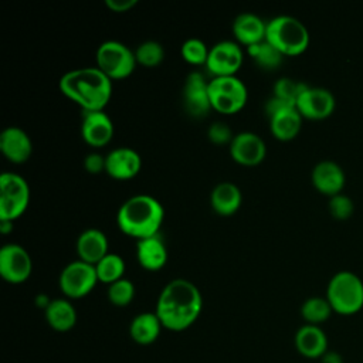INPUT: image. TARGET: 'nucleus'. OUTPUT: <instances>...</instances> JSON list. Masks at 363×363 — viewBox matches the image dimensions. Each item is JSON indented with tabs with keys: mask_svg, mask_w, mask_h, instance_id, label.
Instances as JSON below:
<instances>
[{
	"mask_svg": "<svg viewBox=\"0 0 363 363\" xmlns=\"http://www.w3.org/2000/svg\"><path fill=\"white\" fill-rule=\"evenodd\" d=\"M203 308V298L199 288L184 278L167 282L156 303V315L163 328L180 332L191 326Z\"/></svg>",
	"mask_w": 363,
	"mask_h": 363,
	"instance_id": "f257e3e1",
	"label": "nucleus"
},
{
	"mask_svg": "<svg viewBox=\"0 0 363 363\" xmlns=\"http://www.w3.org/2000/svg\"><path fill=\"white\" fill-rule=\"evenodd\" d=\"M58 85L82 111H104L112 95V81L98 67L71 69L61 77Z\"/></svg>",
	"mask_w": 363,
	"mask_h": 363,
	"instance_id": "f03ea898",
	"label": "nucleus"
},
{
	"mask_svg": "<svg viewBox=\"0 0 363 363\" xmlns=\"http://www.w3.org/2000/svg\"><path fill=\"white\" fill-rule=\"evenodd\" d=\"M163 218V206L149 194L129 197L122 203L116 214V223L121 231L138 240L157 235Z\"/></svg>",
	"mask_w": 363,
	"mask_h": 363,
	"instance_id": "7ed1b4c3",
	"label": "nucleus"
},
{
	"mask_svg": "<svg viewBox=\"0 0 363 363\" xmlns=\"http://www.w3.org/2000/svg\"><path fill=\"white\" fill-rule=\"evenodd\" d=\"M265 40L284 55H298L309 44V31L301 20L281 14L267 23Z\"/></svg>",
	"mask_w": 363,
	"mask_h": 363,
	"instance_id": "20e7f679",
	"label": "nucleus"
},
{
	"mask_svg": "<svg viewBox=\"0 0 363 363\" xmlns=\"http://www.w3.org/2000/svg\"><path fill=\"white\" fill-rule=\"evenodd\" d=\"M326 298L332 309L342 315H352L363 306V281L353 271L336 272L326 288Z\"/></svg>",
	"mask_w": 363,
	"mask_h": 363,
	"instance_id": "39448f33",
	"label": "nucleus"
},
{
	"mask_svg": "<svg viewBox=\"0 0 363 363\" xmlns=\"http://www.w3.org/2000/svg\"><path fill=\"white\" fill-rule=\"evenodd\" d=\"M208 98L211 109L231 115L245 105L248 91L245 84L235 75L213 77L208 81Z\"/></svg>",
	"mask_w": 363,
	"mask_h": 363,
	"instance_id": "423d86ee",
	"label": "nucleus"
},
{
	"mask_svg": "<svg viewBox=\"0 0 363 363\" xmlns=\"http://www.w3.org/2000/svg\"><path fill=\"white\" fill-rule=\"evenodd\" d=\"M135 51L115 40L104 41L96 50V67L111 79L129 77L136 67Z\"/></svg>",
	"mask_w": 363,
	"mask_h": 363,
	"instance_id": "0eeeda50",
	"label": "nucleus"
},
{
	"mask_svg": "<svg viewBox=\"0 0 363 363\" xmlns=\"http://www.w3.org/2000/svg\"><path fill=\"white\" fill-rule=\"evenodd\" d=\"M30 187L17 173L4 172L0 176V220L14 221L27 208Z\"/></svg>",
	"mask_w": 363,
	"mask_h": 363,
	"instance_id": "6e6552de",
	"label": "nucleus"
},
{
	"mask_svg": "<svg viewBox=\"0 0 363 363\" xmlns=\"http://www.w3.org/2000/svg\"><path fill=\"white\" fill-rule=\"evenodd\" d=\"M98 281L95 265L82 259L67 264L60 274V288L68 298H82L88 295Z\"/></svg>",
	"mask_w": 363,
	"mask_h": 363,
	"instance_id": "1a4fd4ad",
	"label": "nucleus"
},
{
	"mask_svg": "<svg viewBox=\"0 0 363 363\" xmlns=\"http://www.w3.org/2000/svg\"><path fill=\"white\" fill-rule=\"evenodd\" d=\"M242 60L244 55L238 43L223 40L210 48L206 67L214 77H230L235 75Z\"/></svg>",
	"mask_w": 363,
	"mask_h": 363,
	"instance_id": "9d476101",
	"label": "nucleus"
},
{
	"mask_svg": "<svg viewBox=\"0 0 363 363\" xmlns=\"http://www.w3.org/2000/svg\"><path fill=\"white\" fill-rule=\"evenodd\" d=\"M33 269L31 258L20 244H6L0 248V274L11 284L24 282Z\"/></svg>",
	"mask_w": 363,
	"mask_h": 363,
	"instance_id": "9b49d317",
	"label": "nucleus"
},
{
	"mask_svg": "<svg viewBox=\"0 0 363 363\" xmlns=\"http://www.w3.org/2000/svg\"><path fill=\"white\" fill-rule=\"evenodd\" d=\"M182 94L184 109L190 116L203 118L210 112L211 104L208 98V81H206L200 72L193 71L187 75Z\"/></svg>",
	"mask_w": 363,
	"mask_h": 363,
	"instance_id": "f8f14e48",
	"label": "nucleus"
},
{
	"mask_svg": "<svg viewBox=\"0 0 363 363\" xmlns=\"http://www.w3.org/2000/svg\"><path fill=\"white\" fill-rule=\"evenodd\" d=\"M333 94L323 86H308L296 101V109L302 118L323 119L335 109Z\"/></svg>",
	"mask_w": 363,
	"mask_h": 363,
	"instance_id": "ddd939ff",
	"label": "nucleus"
},
{
	"mask_svg": "<svg viewBox=\"0 0 363 363\" xmlns=\"http://www.w3.org/2000/svg\"><path fill=\"white\" fill-rule=\"evenodd\" d=\"M265 142L254 132H240L230 143L231 157L244 166H255L265 157Z\"/></svg>",
	"mask_w": 363,
	"mask_h": 363,
	"instance_id": "4468645a",
	"label": "nucleus"
},
{
	"mask_svg": "<svg viewBox=\"0 0 363 363\" xmlns=\"http://www.w3.org/2000/svg\"><path fill=\"white\" fill-rule=\"evenodd\" d=\"M113 130V122L104 111H82L81 135L88 145L105 146L112 139Z\"/></svg>",
	"mask_w": 363,
	"mask_h": 363,
	"instance_id": "2eb2a0df",
	"label": "nucleus"
},
{
	"mask_svg": "<svg viewBox=\"0 0 363 363\" xmlns=\"http://www.w3.org/2000/svg\"><path fill=\"white\" fill-rule=\"evenodd\" d=\"M142 159L139 153L126 146L116 147L105 156V172L119 180H128L136 176L140 170Z\"/></svg>",
	"mask_w": 363,
	"mask_h": 363,
	"instance_id": "dca6fc26",
	"label": "nucleus"
},
{
	"mask_svg": "<svg viewBox=\"0 0 363 363\" xmlns=\"http://www.w3.org/2000/svg\"><path fill=\"white\" fill-rule=\"evenodd\" d=\"M0 150L13 163H24L33 152L30 136L18 126H9L0 133Z\"/></svg>",
	"mask_w": 363,
	"mask_h": 363,
	"instance_id": "f3484780",
	"label": "nucleus"
},
{
	"mask_svg": "<svg viewBox=\"0 0 363 363\" xmlns=\"http://www.w3.org/2000/svg\"><path fill=\"white\" fill-rule=\"evenodd\" d=\"M345 182L343 169L333 160H320L312 169V183L320 193L335 196L340 193Z\"/></svg>",
	"mask_w": 363,
	"mask_h": 363,
	"instance_id": "a211bd4d",
	"label": "nucleus"
},
{
	"mask_svg": "<svg viewBox=\"0 0 363 363\" xmlns=\"http://www.w3.org/2000/svg\"><path fill=\"white\" fill-rule=\"evenodd\" d=\"M79 259L88 264H98L108 254V238L99 228H86L77 238Z\"/></svg>",
	"mask_w": 363,
	"mask_h": 363,
	"instance_id": "6ab92c4d",
	"label": "nucleus"
},
{
	"mask_svg": "<svg viewBox=\"0 0 363 363\" xmlns=\"http://www.w3.org/2000/svg\"><path fill=\"white\" fill-rule=\"evenodd\" d=\"M295 347L308 359L322 357L328 352V337L318 325L306 323L295 333Z\"/></svg>",
	"mask_w": 363,
	"mask_h": 363,
	"instance_id": "aec40b11",
	"label": "nucleus"
},
{
	"mask_svg": "<svg viewBox=\"0 0 363 363\" xmlns=\"http://www.w3.org/2000/svg\"><path fill=\"white\" fill-rule=\"evenodd\" d=\"M234 37L247 47L265 40L267 23L254 13H241L233 23Z\"/></svg>",
	"mask_w": 363,
	"mask_h": 363,
	"instance_id": "412c9836",
	"label": "nucleus"
},
{
	"mask_svg": "<svg viewBox=\"0 0 363 363\" xmlns=\"http://www.w3.org/2000/svg\"><path fill=\"white\" fill-rule=\"evenodd\" d=\"M136 258L149 271L160 269L167 261V250L159 235L136 241Z\"/></svg>",
	"mask_w": 363,
	"mask_h": 363,
	"instance_id": "4be33fe9",
	"label": "nucleus"
},
{
	"mask_svg": "<svg viewBox=\"0 0 363 363\" xmlns=\"http://www.w3.org/2000/svg\"><path fill=\"white\" fill-rule=\"evenodd\" d=\"M242 201L241 190L237 184L231 182L218 183L210 194V203L216 213L220 216H231L234 214Z\"/></svg>",
	"mask_w": 363,
	"mask_h": 363,
	"instance_id": "5701e85b",
	"label": "nucleus"
},
{
	"mask_svg": "<svg viewBox=\"0 0 363 363\" xmlns=\"http://www.w3.org/2000/svg\"><path fill=\"white\" fill-rule=\"evenodd\" d=\"M302 115L296 106H286L269 116V129L279 140H291L301 130Z\"/></svg>",
	"mask_w": 363,
	"mask_h": 363,
	"instance_id": "b1692460",
	"label": "nucleus"
},
{
	"mask_svg": "<svg viewBox=\"0 0 363 363\" xmlns=\"http://www.w3.org/2000/svg\"><path fill=\"white\" fill-rule=\"evenodd\" d=\"M163 325L156 312H142L132 319L129 333L136 343L150 345L159 337Z\"/></svg>",
	"mask_w": 363,
	"mask_h": 363,
	"instance_id": "393cba45",
	"label": "nucleus"
},
{
	"mask_svg": "<svg viewBox=\"0 0 363 363\" xmlns=\"http://www.w3.org/2000/svg\"><path fill=\"white\" fill-rule=\"evenodd\" d=\"M44 311L48 325L58 332H67L72 329L77 322V311L68 299H51L50 305Z\"/></svg>",
	"mask_w": 363,
	"mask_h": 363,
	"instance_id": "a878e982",
	"label": "nucleus"
},
{
	"mask_svg": "<svg viewBox=\"0 0 363 363\" xmlns=\"http://www.w3.org/2000/svg\"><path fill=\"white\" fill-rule=\"evenodd\" d=\"M247 51L255 64L264 69H275L284 60V54L267 40L247 47Z\"/></svg>",
	"mask_w": 363,
	"mask_h": 363,
	"instance_id": "bb28decb",
	"label": "nucleus"
},
{
	"mask_svg": "<svg viewBox=\"0 0 363 363\" xmlns=\"http://www.w3.org/2000/svg\"><path fill=\"white\" fill-rule=\"evenodd\" d=\"M332 305L328 298L311 296L301 306V315L309 325H319L325 322L332 313Z\"/></svg>",
	"mask_w": 363,
	"mask_h": 363,
	"instance_id": "cd10ccee",
	"label": "nucleus"
},
{
	"mask_svg": "<svg viewBox=\"0 0 363 363\" xmlns=\"http://www.w3.org/2000/svg\"><path fill=\"white\" fill-rule=\"evenodd\" d=\"M98 279L105 284H112L121 278H123L125 272V261L121 255L108 252L98 264H95Z\"/></svg>",
	"mask_w": 363,
	"mask_h": 363,
	"instance_id": "c85d7f7f",
	"label": "nucleus"
},
{
	"mask_svg": "<svg viewBox=\"0 0 363 363\" xmlns=\"http://www.w3.org/2000/svg\"><path fill=\"white\" fill-rule=\"evenodd\" d=\"M309 85H306L305 82L301 81H295L289 77H282L279 78L275 84H274V96L292 104L296 106V101L298 98L302 95V92L308 88Z\"/></svg>",
	"mask_w": 363,
	"mask_h": 363,
	"instance_id": "c756f323",
	"label": "nucleus"
},
{
	"mask_svg": "<svg viewBox=\"0 0 363 363\" xmlns=\"http://www.w3.org/2000/svg\"><path fill=\"white\" fill-rule=\"evenodd\" d=\"M136 61L145 67H156L164 58V50L160 43L147 40L140 43L135 50Z\"/></svg>",
	"mask_w": 363,
	"mask_h": 363,
	"instance_id": "7c9ffc66",
	"label": "nucleus"
},
{
	"mask_svg": "<svg viewBox=\"0 0 363 363\" xmlns=\"http://www.w3.org/2000/svg\"><path fill=\"white\" fill-rule=\"evenodd\" d=\"M135 296V285L130 279L121 278L108 288V299L116 306H126Z\"/></svg>",
	"mask_w": 363,
	"mask_h": 363,
	"instance_id": "2f4dec72",
	"label": "nucleus"
},
{
	"mask_svg": "<svg viewBox=\"0 0 363 363\" xmlns=\"http://www.w3.org/2000/svg\"><path fill=\"white\" fill-rule=\"evenodd\" d=\"M208 51L210 48L200 38H189L182 44V48H180L182 57L193 65H201V64L206 65L208 58Z\"/></svg>",
	"mask_w": 363,
	"mask_h": 363,
	"instance_id": "473e14b6",
	"label": "nucleus"
},
{
	"mask_svg": "<svg viewBox=\"0 0 363 363\" xmlns=\"http://www.w3.org/2000/svg\"><path fill=\"white\" fill-rule=\"evenodd\" d=\"M329 210L335 218L346 220L353 214L354 204L349 196H346L343 193H337L335 196H330Z\"/></svg>",
	"mask_w": 363,
	"mask_h": 363,
	"instance_id": "72a5a7b5",
	"label": "nucleus"
},
{
	"mask_svg": "<svg viewBox=\"0 0 363 363\" xmlns=\"http://www.w3.org/2000/svg\"><path fill=\"white\" fill-rule=\"evenodd\" d=\"M207 135H208V139L216 145H224V143L230 145L234 138L231 129L224 122H213L208 126Z\"/></svg>",
	"mask_w": 363,
	"mask_h": 363,
	"instance_id": "f704fd0d",
	"label": "nucleus"
},
{
	"mask_svg": "<svg viewBox=\"0 0 363 363\" xmlns=\"http://www.w3.org/2000/svg\"><path fill=\"white\" fill-rule=\"evenodd\" d=\"M84 167L91 174L101 173L102 170H105V156H102L96 152L88 153L84 160Z\"/></svg>",
	"mask_w": 363,
	"mask_h": 363,
	"instance_id": "c9c22d12",
	"label": "nucleus"
},
{
	"mask_svg": "<svg viewBox=\"0 0 363 363\" xmlns=\"http://www.w3.org/2000/svg\"><path fill=\"white\" fill-rule=\"evenodd\" d=\"M105 4L116 13H123L130 10L133 6L138 4V0H105Z\"/></svg>",
	"mask_w": 363,
	"mask_h": 363,
	"instance_id": "e433bc0d",
	"label": "nucleus"
},
{
	"mask_svg": "<svg viewBox=\"0 0 363 363\" xmlns=\"http://www.w3.org/2000/svg\"><path fill=\"white\" fill-rule=\"evenodd\" d=\"M322 363H343V359L336 352H326L322 357Z\"/></svg>",
	"mask_w": 363,
	"mask_h": 363,
	"instance_id": "4c0bfd02",
	"label": "nucleus"
},
{
	"mask_svg": "<svg viewBox=\"0 0 363 363\" xmlns=\"http://www.w3.org/2000/svg\"><path fill=\"white\" fill-rule=\"evenodd\" d=\"M13 230V221L10 220H0V233L1 234H9Z\"/></svg>",
	"mask_w": 363,
	"mask_h": 363,
	"instance_id": "58836bf2",
	"label": "nucleus"
}]
</instances>
